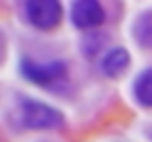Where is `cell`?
Masks as SVG:
<instances>
[{"label": "cell", "instance_id": "cell-5", "mask_svg": "<svg viewBox=\"0 0 152 142\" xmlns=\"http://www.w3.org/2000/svg\"><path fill=\"white\" fill-rule=\"evenodd\" d=\"M127 67H129V52L125 48H115V50L106 52V57L102 59V71L108 77L121 75Z\"/></svg>", "mask_w": 152, "mask_h": 142}, {"label": "cell", "instance_id": "cell-1", "mask_svg": "<svg viewBox=\"0 0 152 142\" xmlns=\"http://www.w3.org/2000/svg\"><path fill=\"white\" fill-rule=\"evenodd\" d=\"M17 121L29 129H54L65 123L61 111L31 98H23L17 109Z\"/></svg>", "mask_w": 152, "mask_h": 142}, {"label": "cell", "instance_id": "cell-2", "mask_svg": "<svg viewBox=\"0 0 152 142\" xmlns=\"http://www.w3.org/2000/svg\"><path fill=\"white\" fill-rule=\"evenodd\" d=\"M21 73L29 82H36L38 86H54L67 75V65L63 61L38 63V61L23 59L21 61Z\"/></svg>", "mask_w": 152, "mask_h": 142}, {"label": "cell", "instance_id": "cell-3", "mask_svg": "<svg viewBox=\"0 0 152 142\" xmlns=\"http://www.w3.org/2000/svg\"><path fill=\"white\" fill-rule=\"evenodd\" d=\"M25 13H27V19L36 27H40V29H52L63 19L61 2H52V0H36V2H27Z\"/></svg>", "mask_w": 152, "mask_h": 142}, {"label": "cell", "instance_id": "cell-7", "mask_svg": "<svg viewBox=\"0 0 152 142\" xmlns=\"http://www.w3.org/2000/svg\"><path fill=\"white\" fill-rule=\"evenodd\" d=\"M133 36L142 46L152 48V11L137 17V21L133 25Z\"/></svg>", "mask_w": 152, "mask_h": 142}, {"label": "cell", "instance_id": "cell-4", "mask_svg": "<svg viewBox=\"0 0 152 142\" xmlns=\"http://www.w3.org/2000/svg\"><path fill=\"white\" fill-rule=\"evenodd\" d=\"M71 19L77 27H96L104 21V9L94 2V0H86V2H75L71 7Z\"/></svg>", "mask_w": 152, "mask_h": 142}, {"label": "cell", "instance_id": "cell-6", "mask_svg": "<svg viewBox=\"0 0 152 142\" xmlns=\"http://www.w3.org/2000/svg\"><path fill=\"white\" fill-rule=\"evenodd\" d=\"M133 94H135V98H137L140 104L152 107V69H146V71H142L135 77Z\"/></svg>", "mask_w": 152, "mask_h": 142}]
</instances>
